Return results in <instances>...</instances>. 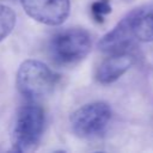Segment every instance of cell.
<instances>
[{
	"instance_id": "obj_1",
	"label": "cell",
	"mask_w": 153,
	"mask_h": 153,
	"mask_svg": "<svg viewBox=\"0 0 153 153\" xmlns=\"http://www.w3.org/2000/svg\"><path fill=\"white\" fill-rule=\"evenodd\" d=\"M44 129V111L37 104L23 105L14 118L11 134L16 152H32L37 148Z\"/></svg>"
},
{
	"instance_id": "obj_2",
	"label": "cell",
	"mask_w": 153,
	"mask_h": 153,
	"mask_svg": "<svg viewBox=\"0 0 153 153\" xmlns=\"http://www.w3.org/2000/svg\"><path fill=\"white\" fill-rule=\"evenodd\" d=\"M57 75L38 60L24 61L16 78L19 92L29 99H39L48 96L57 82Z\"/></svg>"
},
{
	"instance_id": "obj_3",
	"label": "cell",
	"mask_w": 153,
	"mask_h": 153,
	"mask_svg": "<svg viewBox=\"0 0 153 153\" xmlns=\"http://www.w3.org/2000/svg\"><path fill=\"white\" fill-rule=\"evenodd\" d=\"M91 45V36L85 29L72 27L54 35L50 42V53L57 63L73 65L90 53Z\"/></svg>"
},
{
	"instance_id": "obj_4",
	"label": "cell",
	"mask_w": 153,
	"mask_h": 153,
	"mask_svg": "<svg viewBox=\"0 0 153 153\" xmlns=\"http://www.w3.org/2000/svg\"><path fill=\"white\" fill-rule=\"evenodd\" d=\"M110 120V106L104 102H93L82 105L73 112L71 117V128L79 137H93L105 130Z\"/></svg>"
},
{
	"instance_id": "obj_5",
	"label": "cell",
	"mask_w": 153,
	"mask_h": 153,
	"mask_svg": "<svg viewBox=\"0 0 153 153\" xmlns=\"http://www.w3.org/2000/svg\"><path fill=\"white\" fill-rule=\"evenodd\" d=\"M22 5L32 19L50 26L62 24L71 11L69 0H22Z\"/></svg>"
},
{
	"instance_id": "obj_6",
	"label": "cell",
	"mask_w": 153,
	"mask_h": 153,
	"mask_svg": "<svg viewBox=\"0 0 153 153\" xmlns=\"http://www.w3.org/2000/svg\"><path fill=\"white\" fill-rule=\"evenodd\" d=\"M136 39L133 26V12L128 13L117 25L102 37L98 48L108 54L129 51V48Z\"/></svg>"
},
{
	"instance_id": "obj_7",
	"label": "cell",
	"mask_w": 153,
	"mask_h": 153,
	"mask_svg": "<svg viewBox=\"0 0 153 153\" xmlns=\"http://www.w3.org/2000/svg\"><path fill=\"white\" fill-rule=\"evenodd\" d=\"M135 62V57L129 51L110 54L100 62L96 71V79L102 84H110L122 76Z\"/></svg>"
},
{
	"instance_id": "obj_8",
	"label": "cell",
	"mask_w": 153,
	"mask_h": 153,
	"mask_svg": "<svg viewBox=\"0 0 153 153\" xmlns=\"http://www.w3.org/2000/svg\"><path fill=\"white\" fill-rule=\"evenodd\" d=\"M133 12V26L136 39L142 42L153 41V4L135 8Z\"/></svg>"
},
{
	"instance_id": "obj_9",
	"label": "cell",
	"mask_w": 153,
	"mask_h": 153,
	"mask_svg": "<svg viewBox=\"0 0 153 153\" xmlns=\"http://www.w3.org/2000/svg\"><path fill=\"white\" fill-rule=\"evenodd\" d=\"M16 13L6 5L0 4V42L4 41L14 29Z\"/></svg>"
},
{
	"instance_id": "obj_10",
	"label": "cell",
	"mask_w": 153,
	"mask_h": 153,
	"mask_svg": "<svg viewBox=\"0 0 153 153\" xmlns=\"http://www.w3.org/2000/svg\"><path fill=\"white\" fill-rule=\"evenodd\" d=\"M111 12V5L109 0H97L91 5V14L97 23H103L105 16Z\"/></svg>"
},
{
	"instance_id": "obj_11",
	"label": "cell",
	"mask_w": 153,
	"mask_h": 153,
	"mask_svg": "<svg viewBox=\"0 0 153 153\" xmlns=\"http://www.w3.org/2000/svg\"><path fill=\"white\" fill-rule=\"evenodd\" d=\"M6 1H13V0H6Z\"/></svg>"
}]
</instances>
